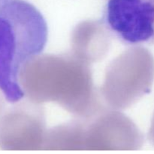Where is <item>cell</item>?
I'll use <instances>...</instances> for the list:
<instances>
[{
    "label": "cell",
    "instance_id": "cell-3",
    "mask_svg": "<svg viewBox=\"0 0 154 154\" xmlns=\"http://www.w3.org/2000/svg\"><path fill=\"white\" fill-rule=\"evenodd\" d=\"M8 1H9V0H0V6H2L3 4H5V2H7Z\"/></svg>",
    "mask_w": 154,
    "mask_h": 154
},
{
    "label": "cell",
    "instance_id": "cell-1",
    "mask_svg": "<svg viewBox=\"0 0 154 154\" xmlns=\"http://www.w3.org/2000/svg\"><path fill=\"white\" fill-rule=\"evenodd\" d=\"M48 38L46 20L32 3L9 0L0 6V91L7 101L24 97L20 74L42 54Z\"/></svg>",
    "mask_w": 154,
    "mask_h": 154
},
{
    "label": "cell",
    "instance_id": "cell-2",
    "mask_svg": "<svg viewBox=\"0 0 154 154\" xmlns=\"http://www.w3.org/2000/svg\"><path fill=\"white\" fill-rule=\"evenodd\" d=\"M102 24L125 45L154 42V0H108Z\"/></svg>",
    "mask_w": 154,
    "mask_h": 154
}]
</instances>
